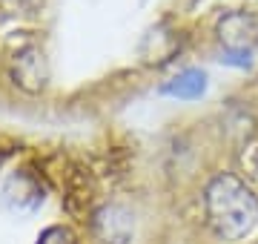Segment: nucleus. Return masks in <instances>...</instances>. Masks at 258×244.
Wrapping results in <instances>:
<instances>
[{
  "instance_id": "f257e3e1",
  "label": "nucleus",
  "mask_w": 258,
  "mask_h": 244,
  "mask_svg": "<svg viewBox=\"0 0 258 244\" xmlns=\"http://www.w3.org/2000/svg\"><path fill=\"white\" fill-rule=\"evenodd\" d=\"M207 224L224 241H238L249 235L258 224V198L252 190L230 172H221L207 184L204 193Z\"/></svg>"
},
{
  "instance_id": "f03ea898",
  "label": "nucleus",
  "mask_w": 258,
  "mask_h": 244,
  "mask_svg": "<svg viewBox=\"0 0 258 244\" xmlns=\"http://www.w3.org/2000/svg\"><path fill=\"white\" fill-rule=\"evenodd\" d=\"M9 72H12V81H15L23 92H40L49 81V64H46L43 49L37 46V43H32V40L20 43V46L12 52Z\"/></svg>"
},
{
  "instance_id": "7ed1b4c3",
  "label": "nucleus",
  "mask_w": 258,
  "mask_h": 244,
  "mask_svg": "<svg viewBox=\"0 0 258 244\" xmlns=\"http://www.w3.org/2000/svg\"><path fill=\"white\" fill-rule=\"evenodd\" d=\"M0 204H3V210H9L12 216H29L43 204V187L26 169H18L6 178V184L0 190Z\"/></svg>"
},
{
  "instance_id": "20e7f679",
  "label": "nucleus",
  "mask_w": 258,
  "mask_h": 244,
  "mask_svg": "<svg viewBox=\"0 0 258 244\" xmlns=\"http://www.w3.org/2000/svg\"><path fill=\"white\" fill-rule=\"evenodd\" d=\"M218 40L227 55H252L258 46V20L247 12H227L218 20Z\"/></svg>"
},
{
  "instance_id": "39448f33",
  "label": "nucleus",
  "mask_w": 258,
  "mask_h": 244,
  "mask_svg": "<svg viewBox=\"0 0 258 244\" xmlns=\"http://www.w3.org/2000/svg\"><path fill=\"white\" fill-rule=\"evenodd\" d=\"M178 49H181V35H178L175 29L164 26V23L149 29L147 35H144V40H141V57L149 66L169 64L178 55Z\"/></svg>"
},
{
  "instance_id": "423d86ee",
  "label": "nucleus",
  "mask_w": 258,
  "mask_h": 244,
  "mask_svg": "<svg viewBox=\"0 0 258 244\" xmlns=\"http://www.w3.org/2000/svg\"><path fill=\"white\" fill-rule=\"evenodd\" d=\"M95 230L101 235V241L106 244H126L129 233H132V218L120 207H103L95 216Z\"/></svg>"
},
{
  "instance_id": "0eeeda50",
  "label": "nucleus",
  "mask_w": 258,
  "mask_h": 244,
  "mask_svg": "<svg viewBox=\"0 0 258 244\" xmlns=\"http://www.w3.org/2000/svg\"><path fill=\"white\" fill-rule=\"evenodd\" d=\"M207 92V72L204 69H181L175 78H169L164 86H161V95H169V98H178V101H195Z\"/></svg>"
},
{
  "instance_id": "6e6552de",
  "label": "nucleus",
  "mask_w": 258,
  "mask_h": 244,
  "mask_svg": "<svg viewBox=\"0 0 258 244\" xmlns=\"http://www.w3.org/2000/svg\"><path fill=\"white\" fill-rule=\"evenodd\" d=\"M37 244H78V241H75V233L69 230V227L52 224L37 235Z\"/></svg>"
},
{
  "instance_id": "1a4fd4ad",
  "label": "nucleus",
  "mask_w": 258,
  "mask_h": 244,
  "mask_svg": "<svg viewBox=\"0 0 258 244\" xmlns=\"http://www.w3.org/2000/svg\"><path fill=\"white\" fill-rule=\"evenodd\" d=\"M9 9L20 12V15H29V12H35L37 6H43V0H3Z\"/></svg>"
}]
</instances>
